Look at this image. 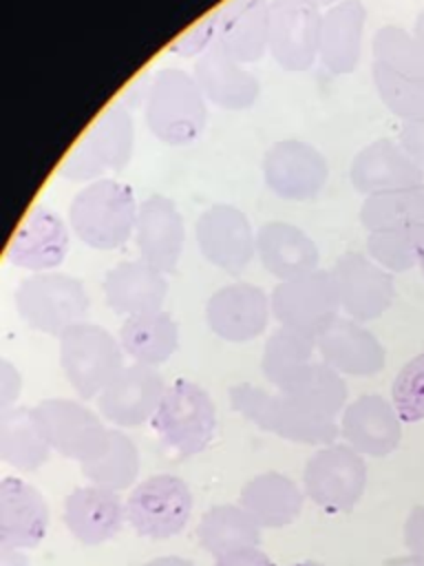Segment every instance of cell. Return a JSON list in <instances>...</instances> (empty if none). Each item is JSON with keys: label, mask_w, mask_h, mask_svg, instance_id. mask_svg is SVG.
<instances>
[{"label": "cell", "mask_w": 424, "mask_h": 566, "mask_svg": "<svg viewBox=\"0 0 424 566\" xmlns=\"http://www.w3.org/2000/svg\"><path fill=\"white\" fill-rule=\"evenodd\" d=\"M166 382L155 367L128 365L124 367L97 396V407L102 416L119 427H139L157 413Z\"/></svg>", "instance_id": "ac0fdd59"}, {"label": "cell", "mask_w": 424, "mask_h": 566, "mask_svg": "<svg viewBox=\"0 0 424 566\" xmlns=\"http://www.w3.org/2000/svg\"><path fill=\"white\" fill-rule=\"evenodd\" d=\"M144 119L148 130L168 146L194 142L208 119V102L197 80L183 69H159L144 97Z\"/></svg>", "instance_id": "6da1fadb"}, {"label": "cell", "mask_w": 424, "mask_h": 566, "mask_svg": "<svg viewBox=\"0 0 424 566\" xmlns=\"http://www.w3.org/2000/svg\"><path fill=\"white\" fill-rule=\"evenodd\" d=\"M413 35L424 44V9L417 13V18L413 22Z\"/></svg>", "instance_id": "681fc988"}, {"label": "cell", "mask_w": 424, "mask_h": 566, "mask_svg": "<svg viewBox=\"0 0 424 566\" xmlns=\"http://www.w3.org/2000/svg\"><path fill=\"white\" fill-rule=\"evenodd\" d=\"M144 566H194L190 559H183V557H174V555H166V557H157V559H150L148 564Z\"/></svg>", "instance_id": "c3c4849f"}, {"label": "cell", "mask_w": 424, "mask_h": 566, "mask_svg": "<svg viewBox=\"0 0 424 566\" xmlns=\"http://www.w3.org/2000/svg\"><path fill=\"white\" fill-rule=\"evenodd\" d=\"M373 62L406 75V77H424V44L402 27H380L371 42Z\"/></svg>", "instance_id": "f35d334b"}, {"label": "cell", "mask_w": 424, "mask_h": 566, "mask_svg": "<svg viewBox=\"0 0 424 566\" xmlns=\"http://www.w3.org/2000/svg\"><path fill=\"white\" fill-rule=\"evenodd\" d=\"M269 296L254 283H230L212 292L205 303V323L223 340L247 343L269 323Z\"/></svg>", "instance_id": "e0dca14e"}, {"label": "cell", "mask_w": 424, "mask_h": 566, "mask_svg": "<svg viewBox=\"0 0 424 566\" xmlns=\"http://www.w3.org/2000/svg\"><path fill=\"white\" fill-rule=\"evenodd\" d=\"M197 539L203 551L214 557L256 548L261 542V526L239 504H216L208 509L197 526Z\"/></svg>", "instance_id": "d6a6232c"}, {"label": "cell", "mask_w": 424, "mask_h": 566, "mask_svg": "<svg viewBox=\"0 0 424 566\" xmlns=\"http://www.w3.org/2000/svg\"><path fill=\"white\" fill-rule=\"evenodd\" d=\"M322 11L307 0H269V53L285 71H307L318 57Z\"/></svg>", "instance_id": "5bb4252c"}, {"label": "cell", "mask_w": 424, "mask_h": 566, "mask_svg": "<svg viewBox=\"0 0 424 566\" xmlns=\"http://www.w3.org/2000/svg\"><path fill=\"white\" fill-rule=\"evenodd\" d=\"M400 566H420V564H415V562H409V564H400Z\"/></svg>", "instance_id": "f5cc1de1"}, {"label": "cell", "mask_w": 424, "mask_h": 566, "mask_svg": "<svg viewBox=\"0 0 424 566\" xmlns=\"http://www.w3.org/2000/svg\"><path fill=\"white\" fill-rule=\"evenodd\" d=\"M192 513V493L188 484L172 475L159 473L146 478L126 500V517L137 535L168 539L181 533Z\"/></svg>", "instance_id": "30bf717a"}, {"label": "cell", "mask_w": 424, "mask_h": 566, "mask_svg": "<svg viewBox=\"0 0 424 566\" xmlns=\"http://www.w3.org/2000/svg\"><path fill=\"white\" fill-rule=\"evenodd\" d=\"M91 301L84 283L64 272H35L15 290V310L35 332L62 336L68 327L84 323Z\"/></svg>", "instance_id": "277c9868"}, {"label": "cell", "mask_w": 424, "mask_h": 566, "mask_svg": "<svg viewBox=\"0 0 424 566\" xmlns=\"http://www.w3.org/2000/svg\"><path fill=\"white\" fill-rule=\"evenodd\" d=\"M194 237L205 261L227 274H241L256 256V232L247 214L230 203L205 208L197 219Z\"/></svg>", "instance_id": "7c38bea8"}, {"label": "cell", "mask_w": 424, "mask_h": 566, "mask_svg": "<svg viewBox=\"0 0 424 566\" xmlns=\"http://www.w3.org/2000/svg\"><path fill=\"white\" fill-rule=\"evenodd\" d=\"M316 347L322 363L347 376H375L382 371L386 354L382 343L358 321L338 316L318 338Z\"/></svg>", "instance_id": "603a6c76"}, {"label": "cell", "mask_w": 424, "mask_h": 566, "mask_svg": "<svg viewBox=\"0 0 424 566\" xmlns=\"http://www.w3.org/2000/svg\"><path fill=\"white\" fill-rule=\"evenodd\" d=\"M371 77L382 104L402 122H424V77L400 75L378 62Z\"/></svg>", "instance_id": "ab89813d"}, {"label": "cell", "mask_w": 424, "mask_h": 566, "mask_svg": "<svg viewBox=\"0 0 424 566\" xmlns=\"http://www.w3.org/2000/svg\"><path fill=\"white\" fill-rule=\"evenodd\" d=\"M132 239L141 261L161 272H172L186 243V226L177 203L166 195L146 197L137 210Z\"/></svg>", "instance_id": "d6986e66"}, {"label": "cell", "mask_w": 424, "mask_h": 566, "mask_svg": "<svg viewBox=\"0 0 424 566\" xmlns=\"http://www.w3.org/2000/svg\"><path fill=\"white\" fill-rule=\"evenodd\" d=\"M303 502L305 491L278 471H265L247 480L239 493V506L245 509L261 528H280L292 524L300 515Z\"/></svg>", "instance_id": "f546056e"}, {"label": "cell", "mask_w": 424, "mask_h": 566, "mask_svg": "<svg viewBox=\"0 0 424 566\" xmlns=\"http://www.w3.org/2000/svg\"><path fill=\"white\" fill-rule=\"evenodd\" d=\"M391 402L402 422L424 420V352L398 371L391 387Z\"/></svg>", "instance_id": "60d3db41"}, {"label": "cell", "mask_w": 424, "mask_h": 566, "mask_svg": "<svg viewBox=\"0 0 424 566\" xmlns=\"http://www.w3.org/2000/svg\"><path fill=\"white\" fill-rule=\"evenodd\" d=\"M292 566H322L320 562H298V564H292Z\"/></svg>", "instance_id": "816d5d0a"}, {"label": "cell", "mask_w": 424, "mask_h": 566, "mask_svg": "<svg viewBox=\"0 0 424 566\" xmlns=\"http://www.w3.org/2000/svg\"><path fill=\"white\" fill-rule=\"evenodd\" d=\"M49 526V506L42 493L20 478L0 482V546L35 548Z\"/></svg>", "instance_id": "cb8c5ba5"}, {"label": "cell", "mask_w": 424, "mask_h": 566, "mask_svg": "<svg viewBox=\"0 0 424 566\" xmlns=\"http://www.w3.org/2000/svg\"><path fill=\"white\" fill-rule=\"evenodd\" d=\"M367 486V464L349 444H327L305 464L303 491L325 513L351 511Z\"/></svg>", "instance_id": "9c48e42d"}, {"label": "cell", "mask_w": 424, "mask_h": 566, "mask_svg": "<svg viewBox=\"0 0 424 566\" xmlns=\"http://www.w3.org/2000/svg\"><path fill=\"white\" fill-rule=\"evenodd\" d=\"M192 77L197 80L205 102L225 111L250 108L261 93L258 80L216 42L197 57Z\"/></svg>", "instance_id": "484cf974"}, {"label": "cell", "mask_w": 424, "mask_h": 566, "mask_svg": "<svg viewBox=\"0 0 424 566\" xmlns=\"http://www.w3.org/2000/svg\"><path fill=\"white\" fill-rule=\"evenodd\" d=\"M71 226L46 206H33L15 228L7 259L31 272H53L68 254Z\"/></svg>", "instance_id": "2e32d148"}, {"label": "cell", "mask_w": 424, "mask_h": 566, "mask_svg": "<svg viewBox=\"0 0 424 566\" xmlns=\"http://www.w3.org/2000/svg\"><path fill=\"white\" fill-rule=\"evenodd\" d=\"M307 2L316 4L318 9H320V7H327V9H329V7H333V4H338V2H342V0H307Z\"/></svg>", "instance_id": "f907efd6"}, {"label": "cell", "mask_w": 424, "mask_h": 566, "mask_svg": "<svg viewBox=\"0 0 424 566\" xmlns=\"http://www.w3.org/2000/svg\"><path fill=\"white\" fill-rule=\"evenodd\" d=\"M272 316L289 329L318 338L340 312V298L331 270H314L309 274L278 281L269 294Z\"/></svg>", "instance_id": "ba28073f"}, {"label": "cell", "mask_w": 424, "mask_h": 566, "mask_svg": "<svg viewBox=\"0 0 424 566\" xmlns=\"http://www.w3.org/2000/svg\"><path fill=\"white\" fill-rule=\"evenodd\" d=\"M0 566H31L29 557L18 548H0Z\"/></svg>", "instance_id": "7dc6e473"}, {"label": "cell", "mask_w": 424, "mask_h": 566, "mask_svg": "<svg viewBox=\"0 0 424 566\" xmlns=\"http://www.w3.org/2000/svg\"><path fill=\"white\" fill-rule=\"evenodd\" d=\"M367 252L389 272H406L424 261V226L367 232Z\"/></svg>", "instance_id": "74e56055"}, {"label": "cell", "mask_w": 424, "mask_h": 566, "mask_svg": "<svg viewBox=\"0 0 424 566\" xmlns=\"http://www.w3.org/2000/svg\"><path fill=\"white\" fill-rule=\"evenodd\" d=\"M60 365L82 398H95L124 369V349L108 329L84 321L60 336Z\"/></svg>", "instance_id": "52a82bcc"}, {"label": "cell", "mask_w": 424, "mask_h": 566, "mask_svg": "<svg viewBox=\"0 0 424 566\" xmlns=\"http://www.w3.org/2000/svg\"><path fill=\"white\" fill-rule=\"evenodd\" d=\"M349 179L364 197L411 188L424 181V170L398 139L380 137L367 144L351 161Z\"/></svg>", "instance_id": "ffe728a7"}, {"label": "cell", "mask_w": 424, "mask_h": 566, "mask_svg": "<svg viewBox=\"0 0 424 566\" xmlns=\"http://www.w3.org/2000/svg\"><path fill=\"white\" fill-rule=\"evenodd\" d=\"M340 433L360 455L382 458L398 449L402 440V420L382 396H360L342 409Z\"/></svg>", "instance_id": "7402d4cb"}, {"label": "cell", "mask_w": 424, "mask_h": 566, "mask_svg": "<svg viewBox=\"0 0 424 566\" xmlns=\"http://www.w3.org/2000/svg\"><path fill=\"white\" fill-rule=\"evenodd\" d=\"M80 467L91 484L124 491L139 475V451L124 431L108 429L104 449L95 458L80 462Z\"/></svg>", "instance_id": "e575fe53"}, {"label": "cell", "mask_w": 424, "mask_h": 566, "mask_svg": "<svg viewBox=\"0 0 424 566\" xmlns=\"http://www.w3.org/2000/svg\"><path fill=\"white\" fill-rule=\"evenodd\" d=\"M287 398L300 405L305 411L333 420L347 405V385L342 376L327 363H311L305 374L283 389Z\"/></svg>", "instance_id": "d590c367"}, {"label": "cell", "mask_w": 424, "mask_h": 566, "mask_svg": "<svg viewBox=\"0 0 424 566\" xmlns=\"http://www.w3.org/2000/svg\"><path fill=\"white\" fill-rule=\"evenodd\" d=\"M135 148L130 108L117 99L108 104L62 159L57 172L68 181H95L106 170H124Z\"/></svg>", "instance_id": "3957f363"}, {"label": "cell", "mask_w": 424, "mask_h": 566, "mask_svg": "<svg viewBox=\"0 0 424 566\" xmlns=\"http://www.w3.org/2000/svg\"><path fill=\"white\" fill-rule=\"evenodd\" d=\"M360 223L367 232L424 226V181L367 197L360 208Z\"/></svg>", "instance_id": "8d00e7d4"}, {"label": "cell", "mask_w": 424, "mask_h": 566, "mask_svg": "<svg viewBox=\"0 0 424 566\" xmlns=\"http://www.w3.org/2000/svg\"><path fill=\"white\" fill-rule=\"evenodd\" d=\"M325 155L300 139H280L263 157L265 186L287 201L314 199L327 184Z\"/></svg>", "instance_id": "9a60e30c"}, {"label": "cell", "mask_w": 424, "mask_h": 566, "mask_svg": "<svg viewBox=\"0 0 424 566\" xmlns=\"http://www.w3.org/2000/svg\"><path fill=\"white\" fill-rule=\"evenodd\" d=\"M314 349H316V338L280 325L265 340L261 369L265 378L278 391H283L294 380H298L305 374V369L314 363L311 360Z\"/></svg>", "instance_id": "836d02e7"}, {"label": "cell", "mask_w": 424, "mask_h": 566, "mask_svg": "<svg viewBox=\"0 0 424 566\" xmlns=\"http://www.w3.org/2000/svg\"><path fill=\"white\" fill-rule=\"evenodd\" d=\"M150 422L155 433L174 455L190 458L212 442L216 407L201 385L179 378L166 389Z\"/></svg>", "instance_id": "8992f818"}, {"label": "cell", "mask_w": 424, "mask_h": 566, "mask_svg": "<svg viewBox=\"0 0 424 566\" xmlns=\"http://www.w3.org/2000/svg\"><path fill=\"white\" fill-rule=\"evenodd\" d=\"M49 455L51 444L33 418V407L13 405L0 409V458L7 464L20 471H35Z\"/></svg>", "instance_id": "1f68e13d"}, {"label": "cell", "mask_w": 424, "mask_h": 566, "mask_svg": "<svg viewBox=\"0 0 424 566\" xmlns=\"http://www.w3.org/2000/svg\"><path fill=\"white\" fill-rule=\"evenodd\" d=\"M126 517V504L117 491L88 484L73 489L64 500V524L75 539L97 546L115 537Z\"/></svg>", "instance_id": "d4e9b609"}, {"label": "cell", "mask_w": 424, "mask_h": 566, "mask_svg": "<svg viewBox=\"0 0 424 566\" xmlns=\"http://www.w3.org/2000/svg\"><path fill=\"white\" fill-rule=\"evenodd\" d=\"M214 566H276V564L258 548H243V551H234L216 557Z\"/></svg>", "instance_id": "bcb514c9"}, {"label": "cell", "mask_w": 424, "mask_h": 566, "mask_svg": "<svg viewBox=\"0 0 424 566\" xmlns=\"http://www.w3.org/2000/svg\"><path fill=\"white\" fill-rule=\"evenodd\" d=\"M108 307L124 316L159 312L168 296L161 270L146 261H121L110 268L102 283Z\"/></svg>", "instance_id": "4316f807"}, {"label": "cell", "mask_w": 424, "mask_h": 566, "mask_svg": "<svg viewBox=\"0 0 424 566\" xmlns=\"http://www.w3.org/2000/svg\"><path fill=\"white\" fill-rule=\"evenodd\" d=\"M340 310L358 321L367 323L382 316L395 296V281L389 270L360 252H344L331 268Z\"/></svg>", "instance_id": "4fadbf2b"}, {"label": "cell", "mask_w": 424, "mask_h": 566, "mask_svg": "<svg viewBox=\"0 0 424 566\" xmlns=\"http://www.w3.org/2000/svg\"><path fill=\"white\" fill-rule=\"evenodd\" d=\"M230 402L245 420L258 429L303 444H331L340 429L336 420L314 416L285 394H269L256 385L239 382L230 387Z\"/></svg>", "instance_id": "5b68a950"}, {"label": "cell", "mask_w": 424, "mask_h": 566, "mask_svg": "<svg viewBox=\"0 0 424 566\" xmlns=\"http://www.w3.org/2000/svg\"><path fill=\"white\" fill-rule=\"evenodd\" d=\"M22 391V376L20 371L7 360H0V409L13 407Z\"/></svg>", "instance_id": "f6af8a7d"}, {"label": "cell", "mask_w": 424, "mask_h": 566, "mask_svg": "<svg viewBox=\"0 0 424 566\" xmlns=\"http://www.w3.org/2000/svg\"><path fill=\"white\" fill-rule=\"evenodd\" d=\"M137 210L132 188L106 177L91 181L73 197L66 221L84 245L115 250L132 237Z\"/></svg>", "instance_id": "7a4b0ae2"}, {"label": "cell", "mask_w": 424, "mask_h": 566, "mask_svg": "<svg viewBox=\"0 0 424 566\" xmlns=\"http://www.w3.org/2000/svg\"><path fill=\"white\" fill-rule=\"evenodd\" d=\"M212 44H214V13L201 18L197 24L186 29L177 40H172L168 51L183 57H192V55L199 57Z\"/></svg>", "instance_id": "b9f144b4"}, {"label": "cell", "mask_w": 424, "mask_h": 566, "mask_svg": "<svg viewBox=\"0 0 424 566\" xmlns=\"http://www.w3.org/2000/svg\"><path fill=\"white\" fill-rule=\"evenodd\" d=\"M420 270H422V274H424V261H422V263H420Z\"/></svg>", "instance_id": "db71d44e"}, {"label": "cell", "mask_w": 424, "mask_h": 566, "mask_svg": "<svg viewBox=\"0 0 424 566\" xmlns=\"http://www.w3.org/2000/svg\"><path fill=\"white\" fill-rule=\"evenodd\" d=\"M398 142L411 159L424 170V122H402Z\"/></svg>", "instance_id": "ee69618b"}, {"label": "cell", "mask_w": 424, "mask_h": 566, "mask_svg": "<svg viewBox=\"0 0 424 566\" xmlns=\"http://www.w3.org/2000/svg\"><path fill=\"white\" fill-rule=\"evenodd\" d=\"M256 256L278 281H289L318 270V245L294 223L267 221L256 230Z\"/></svg>", "instance_id": "f1b7e54d"}, {"label": "cell", "mask_w": 424, "mask_h": 566, "mask_svg": "<svg viewBox=\"0 0 424 566\" xmlns=\"http://www.w3.org/2000/svg\"><path fill=\"white\" fill-rule=\"evenodd\" d=\"M404 546L411 553V562L424 566V504L413 506L404 522Z\"/></svg>", "instance_id": "7bdbcfd3"}, {"label": "cell", "mask_w": 424, "mask_h": 566, "mask_svg": "<svg viewBox=\"0 0 424 566\" xmlns=\"http://www.w3.org/2000/svg\"><path fill=\"white\" fill-rule=\"evenodd\" d=\"M119 345L135 363L157 367L177 352L179 325L163 310L126 316L119 327Z\"/></svg>", "instance_id": "4dcf8cb0"}, {"label": "cell", "mask_w": 424, "mask_h": 566, "mask_svg": "<svg viewBox=\"0 0 424 566\" xmlns=\"http://www.w3.org/2000/svg\"><path fill=\"white\" fill-rule=\"evenodd\" d=\"M367 9L360 0H342L322 11L318 57L333 75L356 71L362 55Z\"/></svg>", "instance_id": "83f0119b"}, {"label": "cell", "mask_w": 424, "mask_h": 566, "mask_svg": "<svg viewBox=\"0 0 424 566\" xmlns=\"http://www.w3.org/2000/svg\"><path fill=\"white\" fill-rule=\"evenodd\" d=\"M33 418L60 455L84 462L95 458L104 444L108 429L82 402L68 398H46L33 407Z\"/></svg>", "instance_id": "8fae6325"}, {"label": "cell", "mask_w": 424, "mask_h": 566, "mask_svg": "<svg viewBox=\"0 0 424 566\" xmlns=\"http://www.w3.org/2000/svg\"><path fill=\"white\" fill-rule=\"evenodd\" d=\"M214 13V42L241 64L269 51V0H225Z\"/></svg>", "instance_id": "44dd1931"}]
</instances>
